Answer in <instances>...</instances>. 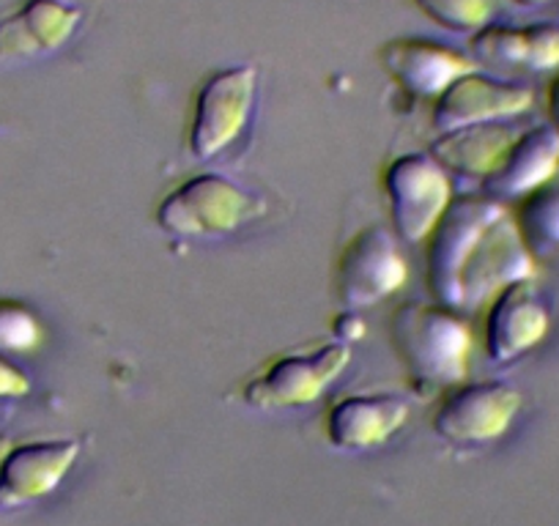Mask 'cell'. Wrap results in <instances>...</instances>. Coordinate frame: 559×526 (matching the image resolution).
<instances>
[{"label":"cell","instance_id":"cell-1","mask_svg":"<svg viewBox=\"0 0 559 526\" xmlns=\"http://www.w3.org/2000/svg\"><path fill=\"white\" fill-rule=\"evenodd\" d=\"M513 214L486 195L453 198L428 236V288L433 302L472 313L504 286L537 275Z\"/></svg>","mask_w":559,"mask_h":526},{"label":"cell","instance_id":"cell-2","mask_svg":"<svg viewBox=\"0 0 559 526\" xmlns=\"http://www.w3.org/2000/svg\"><path fill=\"white\" fill-rule=\"evenodd\" d=\"M392 346L419 395L450 390L469 373L472 330L439 302H408L392 315Z\"/></svg>","mask_w":559,"mask_h":526},{"label":"cell","instance_id":"cell-3","mask_svg":"<svg viewBox=\"0 0 559 526\" xmlns=\"http://www.w3.org/2000/svg\"><path fill=\"white\" fill-rule=\"evenodd\" d=\"M269 206L258 192L223 174H195L165 192L154 223L174 239H219L239 234L266 217Z\"/></svg>","mask_w":559,"mask_h":526},{"label":"cell","instance_id":"cell-4","mask_svg":"<svg viewBox=\"0 0 559 526\" xmlns=\"http://www.w3.org/2000/svg\"><path fill=\"white\" fill-rule=\"evenodd\" d=\"M352 362V346L341 340H321L299 351L277 354L241 386V401L258 411L302 409L341 379Z\"/></svg>","mask_w":559,"mask_h":526},{"label":"cell","instance_id":"cell-5","mask_svg":"<svg viewBox=\"0 0 559 526\" xmlns=\"http://www.w3.org/2000/svg\"><path fill=\"white\" fill-rule=\"evenodd\" d=\"M258 96V69L250 63L223 67L206 74L192 99L187 148L198 163L228 152L252 118Z\"/></svg>","mask_w":559,"mask_h":526},{"label":"cell","instance_id":"cell-6","mask_svg":"<svg viewBox=\"0 0 559 526\" xmlns=\"http://www.w3.org/2000/svg\"><path fill=\"white\" fill-rule=\"evenodd\" d=\"M521 406L524 398L510 381H461L442 395L431 428L450 447H488L510 431Z\"/></svg>","mask_w":559,"mask_h":526},{"label":"cell","instance_id":"cell-7","mask_svg":"<svg viewBox=\"0 0 559 526\" xmlns=\"http://www.w3.org/2000/svg\"><path fill=\"white\" fill-rule=\"evenodd\" d=\"M392 230L401 241H428L437 223L453 203L450 174L431 154L412 152L392 159L381 174Z\"/></svg>","mask_w":559,"mask_h":526},{"label":"cell","instance_id":"cell-8","mask_svg":"<svg viewBox=\"0 0 559 526\" xmlns=\"http://www.w3.org/2000/svg\"><path fill=\"white\" fill-rule=\"evenodd\" d=\"M408 280V263L395 230L368 225L343 247L335 266L337 302L346 310H368L395 297Z\"/></svg>","mask_w":559,"mask_h":526},{"label":"cell","instance_id":"cell-9","mask_svg":"<svg viewBox=\"0 0 559 526\" xmlns=\"http://www.w3.org/2000/svg\"><path fill=\"white\" fill-rule=\"evenodd\" d=\"M548 326H551V310L535 277L515 280L486 304L483 351L493 364H510L530 354L548 335Z\"/></svg>","mask_w":559,"mask_h":526},{"label":"cell","instance_id":"cell-10","mask_svg":"<svg viewBox=\"0 0 559 526\" xmlns=\"http://www.w3.org/2000/svg\"><path fill=\"white\" fill-rule=\"evenodd\" d=\"M532 101H535V94L524 83L472 69V72L453 80L433 99L431 121L439 135H444V132L475 127V123L510 121V118L530 110Z\"/></svg>","mask_w":559,"mask_h":526},{"label":"cell","instance_id":"cell-11","mask_svg":"<svg viewBox=\"0 0 559 526\" xmlns=\"http://www.w3.org/2000/svg\"><path fill=\"white\" fill-rule=\"evenodd\" d=\"M80 439H36L0 455V510L50 497L78 461Z\"/></svg>","mask_w":559,"mask_h":526},{"label":"cell","instance_id":"cell-12","mask_svg":"<svg viewBox=\"0 0 559 526\" xmlns=\"http://www.w3.org/2000/svg\"><path fill=\"white\" fill-rule=\"evenodd\" d=\"M379 63L403 94L417 99H437L453 80L477 69L469 56L426 36H401L384 41Z\"/></svg>","mask_w":559,"mask_h":526},{"label":"cell","instance_id":"cell-13","mask_svg":"<svg viewBox=\"0 0 559 526\" xmlns=\"http://www.w3.org/2000/svg\"><path fill=\"white\" fill-rule=\"evenodd\" d=\"M83 9L69 0H14L0 12V61H28L61 50Z\"/></svg>","mask_w":559,"mask_h":526},{"label":"cell","instance_id":"cell-14","mask_svg":"<svg viewBox=\"0 0 559 526\" xmlns=\"http://www.w3.org/2000/svg\"><path fill=\"white\" fill-rule=\"evenodd\" d=\"M408 420V401L395 392H357L326 409L324 433L341 453H368L390 442Z\"/></svg>","mask_w":559,"mask_h":526},{"label":"cell","instance_id":"cell-15","mask_svg":"<svg viewBox=\"0 0 559 526\" xmlns=\"http://www.w3.org/2000/svg\"><path fill=\"white\" fill-rule=\"evenodd\" d=\"M559 176V129L551 123L521 129L502 163L483 181V195L491 201H521Z\"/></svg>","mask_w":559,"mask_h":526},{"label":"cell","instance_id":"cell-16","mask_svg":"<svg viewBox=\"0 0 559 526\" xmlns=\"http://www.w3.org/2000/svg\"><path fill=\"white\" fill-rule=\"evenodd\" d=\"M472 61L497 69L554 72L559 69V23L540 20L530 25L488 23L469 36Z\"/></svg>","mask_w":559,"mask_h":526},{"label":"cell","instance_id":"cell-17","mask_svg":"<svg viewBox=\"0 0 559 526\" xmlns=\"http://www.w3.org/2000/svg\"><path fill=\"white\" fill-rule=\"evenodd\" d=\"M519 132L521 129H515L510 121L475 123V127L439 135L428 148V154L450 176L486 181L497 170V165L502 163L504 152H508Z\"/></svg>","mask_w":559,"mask_h":526},{"label":"cell","instance_id":"cell-18","mask_svg":"<svg viewBox=\"0 0 559 526\" xmlns=\"http://www.w3.org/2000/svg\"><path fill=\"white\" fill-rule=\"evenodd\" d=\"M524 244L535 258L559 250V181H548L540 190L521 198L513 214Z\"/></svg>","mask_w":559,"mask_h":526},{"label":"cell","instance_id":"cell-19","mask_svg":"<svg viewBox=\"0 0 559 526\" xmlns=\"http://www.w3.org/2000/svg\"><path fill=\"white\" fill-rule=\"evenodd\" d=\"M412 3L439 28L469 36L491 23L497 12V0H412Z\"/></svg>","mask_w":559,"mask_h":526},{"label":"cell","instance_id":"cell-20","mask_svg":"<svg viewBox=\"0 0 559 526\" xmlns=\"http://www.w3.org/2000/svg\"><path fill=\"white\" fill-rule=\"evenodd\" d=\"M41 340L39 315L17 299H0V354H31Z\"/></svg>","mask_w":559,"mask_h":526},{"label":"cell","instance_id":"cell-21","mask_svg":"<svg viewBox=\"0 0 559 526\" xmlns=\"http://www.w3.org/2000/svg\"><path fill=\"white\" fill-rule=\"evenodd\" d=\"M28 392L31 379L25 375V370L17 368L14 362H9V359L0 354V401L25 398Z\"/></svg>","mask_w":559,"mask_h":526},{"label":"cell","instance_id":"cell-22","mask_svg":"<svg viewBox=\"0 0 559 526\" xmlns=\"http://www.w3.org/2000/svg\"><path fill=\"white\" fill-rule=\"evenodd\" d=\"M332 335H335V340L348 343V346H352L354 340H359V337L365 335V324L362 319H359V310L343 308L341 313L332 319Z\"/></svg>","mask_w":559,"mask_h":526},{"label":"cell","instance_id":"cell-23","mask_svg":"<svg viewBox=\"0 0 559 526\" xmlns=\"http://www.w3.org/2000/svg\"><path fill=\"white\" fill-rule=\"evenodd\" d=\"M546 110H548V118H551V127L559 129V74L548 83L546 88Z\"/></svg>","mask_w":559,"mask_h":526},{"label":"cell","instance_id":"cell-24","mask_svg":"<svg viewBox=\"0 0 559 526\" xmlns=\"http://www.w3.org/2000/svg\"><path fill=\"white\" fill-rule=\"evenodd\" d=\"M515 7H524V9H537V7H546L548 0H513Z\"/></svg>","mask_w":559,"mask_h":526}]
</instances>
